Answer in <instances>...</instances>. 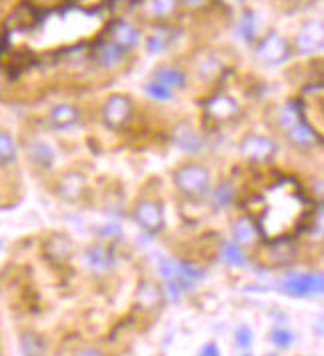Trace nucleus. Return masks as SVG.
I'll return each instance as SVG.
<instances>
[{"label": "nucleus", "instance_id": "f257e3e1", "mask_svg": "<svg viewBox=\"0 0 324 356\" xmlns=\"http://www.w3.org/2000/svg\"><path fill=\"white\" fill-rule=\"evenodd\" d=\"M264 212L258 219V235L278 242L290 235L294 224H300L305 214L307 198L292 180L276 183L268 192H264Z\"/></svg>", "mask_w": 324, "mask_h": 356}, {"label": "nucleus", "instance_id": "f03ea898", "mask_svg": "<svg viewBox=\"0 0 324 356\" xmlns=\"http://www.w3.org/2000/svg\"><path fill=\"white\" fill-rule=\"evenodd\" d=\"M158 271L167 282V289H169L172 300H178L187 290H190L196 282H201L205 278V272L196 269L194 264L176 262L171 258H162L158 264Z\"/></svg>", "mask_w": 324, "mask_h": 356}, {"label": "nucleus", "instance_id": "7ed1b4c3", "mask_svg": "<svg viewBox=\"0 0 324 356\" xmlns=\"http://www.w3.org/2000/svg\"><path fill=\"white\" fill-rule=\"evenodd\" d=\"M174 185L188 198H201L210 190V172L201 164H182L174 172Z\"/></svg>", "mask_w": 324, "mask_h": 356}, {"label": "nucleus", "instance_id": "20e7f679", "mask_svg": "<svg viewBox=\"0 0 324 356\" xmlns=\"http://www.w3.org/2000/svg\"><path fill=\"white\" fill-rule=\"evenodd\" d=\"M135 115V104L126 94H114L103 106L104 124L112 130L124 128Z\"/></svg>", "mask_w": 324, "mask_h": 356}, {"label": "nucleus", "instance_id": "39448f33", "mask_svg": "<svg viewBox=\"0 0 324 356\" xmlns=\"http://www.w3.org/2000/svg\"><path fill=\"white\" fill-rule=\"evenodd\" d=\"M282 292H287L290 296H314V294H323L324 278L318 272H308V274H289L282 285Z\"/></svg>", "mask_w": 324, "mask_h": 356}, {"label": "nucleus", "instance_id": "423d86ee", "mask_svg": "<svg viewBox=\"0 0 324 356\" xmlns=\"http://www.w3.org/2000/svg\"><path fill=\"white\" fill-rule=\"evenodd\" d=\"M256 54L260 60L268 62V65H282L287 62L290 56V46L284 36L278 33H268L260 38V42L256 44Z\"/></svg>", "mask_w": 324, "mask_h": 356}, {"label": "nucleus", "instance_id": "0eeeda50", "mask_svg": "<svg viewBox=\"0 0 324 356\" xmlns=\"http://www.w3.org/2000/svg\"><path fill=\"white\" fill-rule=\"evenodd\" d=\"M205 108V117L210 124H224V122H230L239 115V104L235 99L226 96V94H214L210 96L208 101L203 104Z\"/></svg>", "mask_w": 324, "mask_h": 356}, {"label": "nucleus", "instance_id": "6e6552de", "mask_svg": "<svg viewBox=\"0 0 324 356\" xmlns=\"http://www.w3.org/2000/svg\"><path fill=\"white\" fill-rule=\"evenodd\" d=\"M135 221L151 235H158L164 228V210L156 201H140L135 208Z\"/></svg>", "mask_w": 324, "mask_h": 356}, {"label": "nucleus", "instance_id": "1a4fd4ad", "mask_svg": "<svg viewBox=\"0 0 324 356\" xmlns=\"http://www.w3.org/2000/svg\"><path fill=\"white\" fill-rule=\"evenodd\" d=\"M276 153V144L271 138L260 135H248L240 142V154L250 162H266Z\"/></svg>", "mask_w": 324, "mask_h": 356}, {"label": "nucleus", "instance_id": "9d476101", "mask_svg": "<svg viewBox=\"0 0 324 356\" xmlns=\"http://www.w3.org/2000/svg\"><path fill=\"white\" fill-rule=\"evenodd\" d=\"M124 54L126 51L117 42H112L110 38H101L90 46V58L101 68L117 67L124 60Z\"/></svg>", "mask_w": 324, "mask_h": 356}, {"label": "nucleus", "instance_id": "9b49d317", "mask_svg": "<svg viewBox=\"0 0 324 356\" xmlns=\"http://www.w3.org/2000/svg\"><path fill=\"white\" fill-rule=\"evenodd\" d=\"M323 22L321 20H310L307 22L298 34H296V40H294V46L300 54H312V52H318L323 49Z\"/></svg>", "mask_w": 324, "mask_h": 356}, {"label": "nucleus", "instance_id": "f8f14e48", "mask_svg": "<svg viewBox=\"0 0 324 356\" xmlns=\"http://www.w3.org/2000/svg\"><path fill=\"white\" fill-rule=\"evenodd\" d=\"M287 136H289L290 144L296 146V149H312L314 144H321L323 142L321 135L305 119L296 120L289 130H287Z\"/></svg>", "mask_w": 324, "mask_h": 356}, {"label": "nucleus", "instance_id": "ddd939ff", "mask_svg": "<svg viewBox=\"0 0 324 356\" xmlns=\"http://www.w3.org/2000/svg\"><path fill=\"white\" fill-rule=\"evenodd\" d=\"M108 34H110V40L117 42L126 52L130 51V49H135L138 38H140L137 28L130 22H126V20H112L108 24Z\"/></svg>", "mask_w": 324, "mask_h": 356}, {"label": "nucleus", "instance_id": "4468645a", "mask_svg": "<svg viewBox=\"0 0 324 356\" xmlns=\"http://www.w3.org/2000/svg\"><path fill=\"white\" fill-rule=\"evenodd\" d=\"M86 258V264L92 269V271H110L112 266H114V262H117V256L112 253V248L110 246H106V244H92V246H88L85 253Z\"/></svg>", "mask_w": 324, "mask_h": 356}, {"label": "nucleus", "instance_id": "2eb2a0df", "mask_svg": "<svg viewBox=\"0 0 324 356\" xmlns=\"http://www.w3.org/2000/svg\"><path fill=\"white\" fill-rule=\"evenodd\" d=\"M80 120V110L70 104H58L49 112V122L56 130H67Z\"/></svg>", "mask_w": 324, "mask_h": 356}, {"label": "nucleus", "instance_id": "dca6fc26", "mask_svg": "<svg viewBox=\"0 0 324 356\" xmlns=\"http://www.w3.org/2000/svg\"><path fill=\"white\" fill-rule=\"evenodd\" d=\"M174 144L187 153H201L203 151V136L198 135L194 128H190L187 124H180L174 130Z\"/></svg>", "mask_w": 324, "mask_h": 356}, {"label": "nucleus", "instance_id": "f3484780", "mask_svg": "<svg viewBox=\"0 0 324 356\" xmlns=\"http://www.w3.org/2000/svg\"><path fill=\"white\" fill-rule=\"evenodd\" d=\"M153 80L154 83H158V85L171 88V90L185 88V85H187V76H185V72H182L180 68L169 67V65L156 68L153 74Z\"/></svg>", "mask_w": 324, "mask_h": 356}, {"label": "nucleus", "instance_id": "a211bd4d", "mask_svg": "<svg viewBox=\"0 0 324 356\" xmlns=\"http://www.w3.org/2000/svg\"><path fill=\"white\" fill-rule=\"evenodd\" d=\"M26 154H28V158L35 162L36 167H40V169H52L54 158H56L52 146H49V144L42 142V140H36V138L26 144Z\"/></svg>", "mask_w": 324, "mask_h": 356}, {"label": "nucleus", "instance_id": "6ab92c4d", "mask_svg": "<svg viewBox=\"0 0 324 356\" xmlns=\"http://www.w3.org/2000/svg\"><path fill=\"white\" fill-rule=\"evenodd\" d=\"M178 0H142V12L154 20H164L176 12Z\"/></svg>", "mask_w": 324, "mask_h": 356}, {"label": "nucleus", "instance_id": "aec40b11", "mask_svg": "<svg viewBox=\"0 0 324 356\" xmlns=\"http://www.w3.org/2000/svg\"><path fill=\"white\" fill-rule=\"evenodd\" d=\"M232 237H235L237 244H250L260 235H258V226H256V222L253 219L240 217V219L232 222Z\"/></svg>", "mask_w": 324, "mask_h": 356}, {"label": "nucleus", "instance_id": "412c9836", "mask_svg": "<svg viewBox=\"0 0 324 356\" xmlns=\"http://www.w3.org/2000/svg\"><path fill=\"white\" fill-rule=\"evenodd\" d=\"M85 190V178L80 174H74V172H69L60 178L58 183V192L65 196V198H78Z\"/></svg>", "mask_w": 324, "mask_h": 356}, {"label": "nucleus", "instance_id": "4be33fe9", "mask_svg": "<svg viewBox=\"0 0 324 356\" xmlns=\"http://www.w3.org/2000/svg\"><path fill=\"white\" fill-rule=\"evenodd\" d=\"M20 350H22V356H44L46 355V344H44L40 334L26 330L20 334Z\"/></svg>", "mask_w": 324, "mask_h": 356}, {"label": "nucleus", "instance_id": "5701e85b", "mask_svg": "<svg viewBox=\"0 0 324 356\" xmlns=\"http://www.w3.org/2000/svg\"><path fill=\"white\" fill-rule=\"evenodd\" d=\"M172 44V28L169 26H156L153 31V34L148 36L146 40V49L153 54H158V52H164Z\"/></svg>", "mask_w": 324, "mask_h": 356}, {"label": "nucleus", "instance_id": "b1692460", "mask_svg": "<svg viewBox=\"0 0 324 356\" xmlns=\"http://www.w3.org/2000/svg\"><path fill=\"white\" fill-rule=\"evenodd\" d=\"M18 146L10 133H0V167H8L17 160Z\"/></svg>", "mask_w": 324, "mask_h": 356}, {"label": "nucleus", "instance_id": "393cba45", "mask_svg": "<svg viewBox=\"0 0 324 356\" xmlns=\"http://www.w3.org/2000/svg\"><path fill=\"white\" fill-rule=\"evenodd\" d=\"M222 256L232 266H246V255L242 253L240 244H237V242H224L222 244Z\"/></svg>", "mask_w": 324, "mask_h": 356}, {"label": "nucleus", "instance_id": "a878e982", "mask_svg": "<svg viewBox=\"0 0 324 356\" xmlns=\"http://www.w3.org/2000/svg\"><path fill=\"white\" fill-rule=\"evenodd\" d=\"M232 201H235V188H232L230 183H221L219 187L214 188L212 203H214L216 208H226Z\"/></svg>", "mask_w": 324, "mask_h": 356}, {"label": "nucleus", "instance_id": "bb28decb", "mask_svg": "<svg viewBox=\"0 0 324 356\" xmlns=\"http://www.w3.org/2000/svg\"><path fill=\"white\" fill-rule=\"evenodd\" d=\"M144 90H146V94H148L151 99H154V101H160V102L172 101V90H171V88L158 85V83H154V80H151L148 85L144 86Z\"/></svg>", "mask_w": 324, "mask_h": 356}, {"label": "nucleus", "instance_id": "cd10ccee", "mask_svg": "<svg viewBox=\"0 0 324 356\" xmlns=\"http://www.w3.org/2000/svg\"><path fill=\"white\" fill-rule=\"evenodd\" d=\"M196 70L203 78H212L219 70H221V65L214 56H205L198 65H196Z\"/></svg>", "mask_w": 324, "mask_h": 356}, {"label": "nucleus", "instance_id": "c85d7f7f", "mask_svg": "<svg viewBox=\"0 0 324 356\" xmlns=\"http://www.w3.org/2000/svg\"><path fill=\"white\" fill-rule=\"evenodd\" d=\"M271 342H273L274 346H278V348H289L294 342V334L290 330H287V328H274L273 332H271Z\"/></svg>", "mask_w": 324, "mask_h": 356}, {"label": "nucleus", "instance_id": "c756f323", "mask_svg": "<svg viewBox=\"0 0 324 356\" xmlns=\"http://www.w3.org/2000/svg\"><path fill=\"white\" fill-rule=\"evenodd\" d=\"M239 31L244 40H248V42H253V40H255L256 24H255V15H253V12H246V15H244V18L240 20Z\"/></svg>", "mask_w": 324, "mask_h": 356}, {"label": "nucleus", "instance_id": "7c9ffc66", "mask_svg": "<svg viewBox=\"0 0 324 356\" xmlns=\"http://www.w3.org/2000/svg\"><path fill=\"white\" fill-rule=\"evenodd\" d=\"M138 298L140 300H144V298H148L146 300V306H153L154 303H158V298H160V290L153 287V285H144L142 289L138 290Z\"/></svg>", "mask_w": 324, "mask_h": 356}, {"label": "nucleus", "instance_id": "2f4dec72", "mask_svg": "<svg viewBox=\"0 0 324 356\" xmlns=\"http://www.w3.org/2000/svg\"><path fill=\"white\" fill-rule=\"evenodd\" d=\"M235 342H237L239 348H250V344H253V330L248 326H240L239 330H237V334H235Z\"/></svg>", "mask_w": 324, "mask_h": 356}, {"label": "nucleus", "instance_id": "473e14b6", "mask_svg": "<svg viewBox=\"0 0 324 356\" xmlns=\"http://www.w3.org/2000/svg\"><path fill=\"white\" fill-rule=\"evenodd\" d=\"M31 2L35 4L38 10H42V8H56L58 4H62L67 0H31Z\"/></svg>", "mask_w": 324, "mask_h": 356}, {"label": "nucleus", "instance_id": "72a5a7b5", "mask_svg": "<svg viewBox=\"0 0 324 356\" xmlns=\"http://www.w3.org/2000/svg\"><path fill=\"white\" fill-rule=\"evenodd\" d=\"M201 356H221V348L214 342H208L205 348L201 350Z\"/></svg>", "mask_w": 324, "mask_h": 356}, {"label": "nucleus", "instance_id": "f704fd0d", "mask_svg": "<svg viewBox=\"0 0 324 356\" xmlns=\"http://www.w3.org/2000/svg\"><path fill=\"white\" fill-rule=\"evenodd\" d=\"M188 8H206L210 0H182Z\"/></svg>", "mask_w": 324, "mask_h": 356}, {"label": "nucleus", "instance_id": "c9c22d12", "mask_svg": "<svg viewBox=\"0 0 324 356\" xmlns=\"http://www.w3.org/2000/svg\"><path fill=\"white\" fill-rule=\"evenodd\" d=\"M74 356H104L99 348H83V350H78Z\"/></svg>", "mask_w": 324, "mask_h": 356}, {"label": "nucleus", "instance_id": "e433bc0d", "mask_svg": "<svg viewBox=\"0 0 324 356\" xmlns=\"http://www.w3.org/2000/svg\"><path fill=\"white\" fill-rule=\"evenodd\" d=\"M240 356H253L250 353H244V355H240Z\"/></svg>", "mask_w": 324, "mask_h": 356}, {"label": "nucleus", "instance_id": "4c0bfd02", "mask_svg": "<svg viewBox=\"0 0 324 356\" xmlns=\"http://www.w3.org/2000/svg\"><path fill=\"white\" fill-rule=\"evenodd\" d=\"M268 356H276V355H268Z\"/></svg>", "mask_w": 324, "mask_h": 356}, {"label": "nucleus", "instance_id": "58836bf2", "mask_svg": "<svg viewBox=\"0 0 324 356\" xmlns=\"http://www.w3.org/2000/svg\"><path fill=\"white\" fill-rule=\"evenodd\" d=\"M0 246H2V244H0Z\"/></svg>", "mask_w": 324, "mask_h": 356}]
</instances>
